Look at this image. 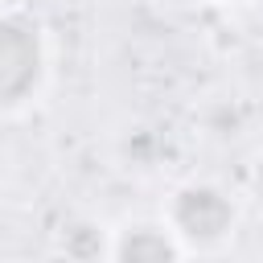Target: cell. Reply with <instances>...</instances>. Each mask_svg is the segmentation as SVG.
Wrapping results in <instances>:
<instances>
[{
  "label": "cell",
  "mask_w": 263,
  "mask_h": 263,
  "mask_svg": "<svg viewBox=\"0 0 263 263\" xmlns=\"http://www.w3.org/2000/svg\"><path fill=\"white\" fill-rule=\"evenodd\" d=\"M37 78V41L29 29L0 21V103L21 99Z\"/></svg>",
  "instance_id": "obj_1"
},
{
  "label": "cell",
  "mask_w": 263,
  "mask_h": 263,
  "mask_svg": "<svg viewBox=\"0 0 263 263\" xmlns=\"http://www.w3.org/2000/svg\"><path fill=\"white\" fill-rule=\"evenodd\" d=\"M177 222H181L193 238H214V234L226 230L230 205H226L214 189H189V193H181V201H177Z\"/></svg>",
  "instance_id": "obj_2"
},
{
  "label": "cell",
  "mask_w": 263,
  "mask_h": 263,
  "mask_svg": "<svg viewBox=\"0 0 263 263\" xmlns=\"http://www.w3.org/2000/svg\"><path fill=\"white\" fill-rule=\"evenodd\" d=\"M119 263H173V247L156 230H132L119 247Z\"/></svg>",
  "instance_id": "obj_3"
},
{
  "label": "cell",
  "mask_w": 263,
  "mask_h": 263,
  "mask_svg": "<svg viewBox=\"0 0 263 263\" xmlns=\"http://www.w3.org/2000/svg\"><path fill=\"white\" fill-rule=\"evenodd\" d=\"M259 193H263V168H259Z\"/></svg>",
  "instance_id": "obj_4"
}]
</instances>
